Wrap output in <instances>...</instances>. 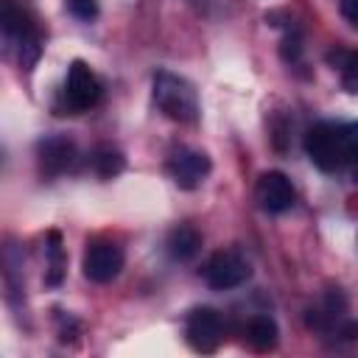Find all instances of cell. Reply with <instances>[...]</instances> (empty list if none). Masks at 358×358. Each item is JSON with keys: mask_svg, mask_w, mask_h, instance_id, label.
Returning <instances> with one entry per match:
<instances>
[{"mask_svg": "<svg viewBox=\"0 0 358 358\" xmlns=\"http://www.w3.org/2000/svg\"><path fill=\"white\" fill-rule=\"evenodd\" d=\"M255 199L266 213H285L294 204V185L285 173L266 171L255 185Z\"/></svg>", "mask_w": 358, "mask_h": 358, "instance_id": "obj_8", "label": "cell"}, {"mask_svg": "<svg viewBox=\"0 0 358 358\" xmlns=\"http://www.w3.org/2000/svg\"><path fill=\"white\" fill-rule=\"evenodd\" d=\"M224 316L215 308H196L185 319V338L196 352H215L224 341Z\"/></svg>", "mask_w": 358, "mask_h": 358, "instance_id": "obj_5", "label": "cell"}, {"mask_svg": "<svg viewBox=\"0 0 358 358\" xmlns=\"http://www.w3.org/2000/svg\"><path fill=\"white\" fill-rule=\"evenodd\" d=\"M45 252H48V277H45V282H48V285H59L62 277H64V252H62V238H59V232H50V235H48Z\"/></svg>", "mask_w": 358, "mask_h": 358, "instance_id": "obj_12", "label": "cell"}, {"mask_svg": "<svg viewBox=\"0 0 358 358\" xmlns=\"http://www.w3.org/2000/svg\"><path fill=\"white\" fill-rule=\"evenodd\" d=\"M123 268V249L112 241H98L84 252V277L92 282H109Z\"/></svg>", "mask_w": 358, "mask_h": 358, "instance_id": "obj_7", "label": "cell"}, {"mask_svg": "<svg viewBox=\"0 0 358 358\" xmlns=\"http://www.w3.org/2000/svg\"><path fill=\"white\" fill-rule=\"evenodd\" d=\"M168 173L171 179L185 187V190H193L204 182V176L210 173V157L204 151H196V148H185L179 145L171 157H168Z\"/></svg>", "mask_w": 358, "mask_h": 358, "instance_id": "obj_6", "label": "cell"}, {"mask_svg": "<svg viewBox=\"0 0 358 358\" xmlns=\"http://www.w3.org/2000/svg\"><path fill=\"white\" fill-rule=\"evenodd\" d=\"M165 246H168V255H171L173 260L185 263V260H190V257L199 255V249H201V235H199L196 227H190V224H179V227L171 229Z\"/></svg>", "mask_w": 358, "mask_h": 358, "instance_id": "obj_10", "label": "cell"}, {"mask_svg": "<svg viewBox=\"0 0 358 358\" xmlns=\"http://www.w3.org/2000/svg\"><path fill=\"white\" fill-rule=\"evenodd\" d=\"M67 11L76 17V20H95L98 17V0H67Z\"/></svg>", "mask_w": 358, "mask_h": 358, "instance_id": "obj_14", "label": "cell"}, {"mask_svg": "<svg viewBox=\"0 0 358 358\" xmlns=\"http://www.w3.org/2000/svg\"><path fill=\"white\" fill-rule=\"evenodd\" d=\"M154 103L165 117L179 123H193L199 117V95L193 84L168 70L154 76Z\"/></svg>", "mask_w": 358, "mask_h": 358, "instance_id": "obj_2", "label": "cell"}, {"mask_svg": "<svg viewBox=\"0 0 358 358\" xmlns=\"http://www.w3.org/2000/svg\"><path fill=\"white\" fill-rule=\"evenodd\" d=\"M277 338H280V330H277V322L271 316H252L249 324H246V341L255 347V350H271L277 347Z\"/></svg>", "mask_w": 358, "mask_h": 358, "instance_id": "obj_11", "label": "cell"}, {"mask_svg": "<svg viewBox=\"0 0 358 358\" xmlns=\"http://www.w3.org/2000/svg\"><path fill=\"white\" fill-rule=\"evenodd\" d=\"M249 274H252L249 260H246L241 252H235V249H221V252H215V255L207 260V266H204V282H207L210 288H215V291L238 288V285H243V282L249 280Z\"/></svg>", "mask_w": 358, "mask_h": 358, "instance_id": "obj_3", "label": "cell"}, {"mask_svg": "<svg viewBox=\"0 0 358 358\" xmlns=\"http://www.w3.org/2000/svg\"><path fill=\"white\" fill-rule=\"evenodd\" d=\"M305 154L310 157V162L319 171L336 173V171L355 162V157H358V129L352 123H338V120L313 123L305 134Z\"/></svg>", "mask_w": 358, "mask_h": 358, "instance_id": "obj_1", "label": "cell"}, {"mask_svg": "<svg viewBox=\"0 0 358 358\" xmlns=\"http://www.w3.org/2000/svg\"><path fill=\"white\" fill-rule=\"evenodd\" d=\"M341 14L350 25H358V0H341Z\"/></svg>", "mask_w": 358, "mask_h": 358, "instance_id": "obj_15", "label": "cell"}, {"mask_svg": "<svg viewBox=\"0 0 358 358\" xmlns=\"http://www.w3.org/2000/svg\"><path fill=\"white\" fill-rule=\"evenodd\" d=\"M36 157H39L42 176H59V173H64L73 165V159H76V143L70 137H64V134L45 137L36 145Z\"/></svg>", "mask_w": 358, "mask_h": 358, "instance_id": "obj_9", "label": "cell"}, {"mask_svg": "<svg viewBox=\"0 0 358 358\" xmlns=\"http://www.w3.org/2000/svg\"><path fill=\"white\" fill-rule=\"evenodd\" d=\"M123 165H126L123 154L115 151V148H109V145L98 148L95 157H92V168H95V173H98L101 179H112V176H117V173L123 171Z\"/></svg>", "mask_w": 358, "mask_h": 358, "instance_id": "obj_13", "label": "cell"}, {"mask_svg": "<svg viewBox=\"0 0 358 358\" xmlns=\"http://www.w3.org/2000/svg\"><path fill=\"white\" fill-rule=\"evenodd\" d=\"M101 81L98 76L90 70V64H84L81 59H76L67 67V81H64V106L70 112H87L101 101Z\"/></svg>", "mask_w": 358, "mask_h": 358, "instance_id": "obj_4", "label": "cell"}]
</instances>
